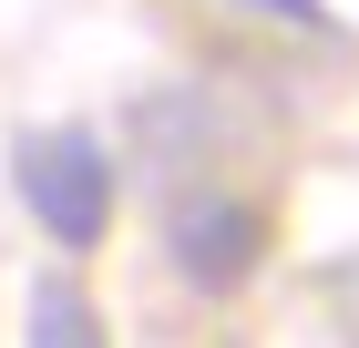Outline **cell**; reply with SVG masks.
<instances>
[{
  "label": "cell",
  "instance_id": "6da1fadb",
  "mask_svg": "<svg viewBox=\"0 0 359 348\" xmlns=\"http://www.w3.org/2000/svg\"><path fill=\"white\" fill-rule=\"evenodd\" d=\"M21 205L52 225L62 246H103L113 225V164L83 123H52V134H21Z\"/></svg>",
  "mask_w": 359,
  "mask_h": 348
},
{
  "label": "cell",
  "instance_id": "7a4b0ae2",
  "mask_svg": "<svg viewBox=\"0 0 359 348\" xmlns=\"http://www.w3.org/2000/svg\"><path fill=\"white\" fill-rule=\"evenodd\" d=\"M257 256H267V215L247 195H195V205H175V267L195 287H236Z\"/></svg>",
  "mask_w": 359,
  "mask_h": 348
},
{
  "label": "cell",
  "instance_id": "3957f363",
  "mask_svg": "<svg viewBox=\"0 0 359 348\" xmlns=\"http://www.w3.org/2000/svg\"><path fill=\"white\" fill-rule=\"evenodd\" d=\"M21 348H113V328H103V307H93L72 277H41V287H31V328H21Z\"/></svg>",
  "mask_w": 359,
  "mask_h": 348
},
{
  "label": "cell",
  "instance_id": "277c9868",
  "mask_svg": "<svg viewBox=\"0 0 359 348\" xmlns=\"http://www.w3.org/2000/svg\"><path fill=\"white\" fill-rule=\"evenodd\" d=\"M247 11H267V21H287V31H329V0H247Z\"/></svg>",
  "mask_w": 359,
  "mask_h": 348
}]
</instances>
